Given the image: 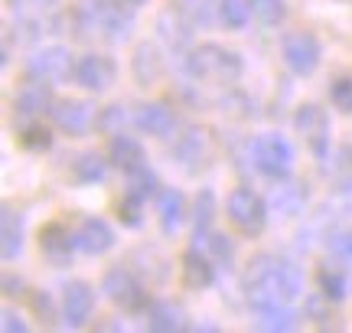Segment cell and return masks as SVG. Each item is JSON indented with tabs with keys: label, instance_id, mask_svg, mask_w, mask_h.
Here are the masks:
<instances>
[{
	"label": "cell",
	"instance_id": "1",
	"mask_svg": "<svg viewBox=\"0 0 352 333\" xmlns=\"http://www.w3.org/2000/svg\"><path fill=\"white\" fill-rule=\"evenodd\" d=\"M241 288L254 310L287 308L300 294V275L274 255H254L241 271Z\"/></svg>",
	"mask_w": 352,
	"mask_h": 333
},
{
	"label": "cell",
	"instance_id": "2",
	"mask_svg": "<svg viewBox=\"0 0 352 333\" xmlns=\"http://www.w3.org/2000/svg\"><path fill=\"white\" fill-rule=\"evenodd\" d=\"M186 69L206 85H235L241 76V56L219 43H206L186 56Z\"/></svg>",
	"mask_w": 352,
	"mask_h": 333
},
{
	"label": "cell",
	"instance_id": "3",
	"mask_svg": "<svg viewBox=\"0 0 352 333\" xmlns=\"http://www.w3.org/2000/svg\"><path fill=\"white\" fill-rule=\"evenodd\" d=\"M127 30V13L111 0H82L78 3V36H121Z\"/></svg>",
	"mask_w": 352,
	"mask_h": 333
},
{
	"label": "cell",
	"instance_id": "4",
	"mask_svg": "<svg viewBox=\"0 0 352 333\" xmlns=\"http://www.w3.org/2000/svg\"><path fill=\"white\" fill-rule=\"evenodd\" d=\"M226 213H228V222H232L241 235H261L264 222H267L261 196L254 190H248V186L232 190V196H228V203H226Z\"/></svg>",
	"mask_w": 352,
	"mask_h": 333
},
{
	"label": "cell",
	"instance_id": "5",
	"mask_svg": "<svg viewBox=\"0 0 352 333\" xmlns=\"http://www.w3.org/2000/svg\"><path fill=\"white\" fill-rule=\"evenodd\" d=\"M173 154H176V160L186 166V170H192V173H199V170H206V166H212V160H215L212 128H206V125H192V128H186V134L179 138Z\"/></svg>",
	"mask_w": 352,
	"mask_h": 333
},
{
	"label": "cell",
	"instance_id": "6",
	"mask_svg": "<svg viewBox=\"0 0 352 333\" xmlns=\"http://www.w3.org/2000/svg\"><path fill=\"white\" fill-rule=\"evenodd\" d=\"M104 291H108V297H111L118 308L131 310V314H134V310H144L147 304H151V297H147V291H144V284H140L124 265H114V268L104 275Z\"/></svg>",
	"mask_w": 352,
	"mask_h": 333
},
{
	"label": "cell",
	"instance_id": "7",
	"mask_svg": "<svg viewBox=\"0 0 352 333\" xmlns=\"http://www.w3.org/2000/svg\"><path fill=\"white\" fill-rule=\"evenodd\" d=\"M252 157L258 170L267 173V177H287L290 164H294V151L290 144L280 138V134H264L252 144Z\"/></svg>",
	"mask_w": 352,
	"mask_h": 333
},
{
	"label": "cell",
	"instance_id": "8",
	"mask_svg": "<svg viewBox=\"0 0 352 333\" xmlns=\"http://www.w3.org/2000/svg\"><path fill=\"white\" fill-rule=\"evenodd\" d=\"M280 50H284V63H287L290 72H297V76L316 72V65H320V43L310 33H287Z\"/></svg>",
	"mask_w": 352,
	"mask_h": 333
},
{
	"label": "cell",
	"instance_id": "9",
	"mask_svg": "<svg viewBox=\"0 0 352 333\" xmlns=\"http://www.w3.org/2000/svg\"><path fill=\"white\" fill-rule=\"evenodd\" d=\"M294 128L303 141L314 147L316 154H327V141H329V115L320 105H300L297 115H294Z\"/></svg>",
	"mask_w": 352,
	"mask_h": 333
},
{
	"label": "cell",
	"instance_id": "10",
	"mask_svg": "<svg viewBox=\"0 0 352 333\" xmlns=\"http://www.w3.org/2000/svg\"><path fill=\"white\" fill-rule=\"evenodd\" d=\"M50 115L56 121V128L65 131V134H85L95 125V108L88 102H82V98H59V102H52Z\"/></svg>",
	"mask_w": 352,
	"mask_h": 333
},
{
	"label": "cell",
	"instance_id": "11",
	"mask_svg": "<svg viewBox=\"0 0 352 333\" xmlns=\"http://www.w3.org/2000/svg\"><path fill=\"white\" fill-rule=\"evenodd\" d=\"M114 78H118V65L108 56L91 52V56H82L76 63V82L88 92H104L108 85H114Z\"/></svg>",
	"mask_w": 352,
	"mask_h": 333
},
{
	"label": "cell",
	"instance_id": "12",
	"mask_svg": "<svg viewBox=\"0 0 352 333\" xmlns=\"http://www.w3.org/2000/svg\"><path fill=\"white\" fill-rule=\"evenodd\" d=\"M26 69H30V76L43 78V82H63V78H69V72H76L72 69V56L63 46H50V50L36 52Z\"/></svg>",
	"mask_w": 352,
	"mask_h": 333
},
{
	"label": "cell",
	"instance_id": "13",
	"mask_svg": "<svg viewBox=\"0 0 352 333\" xmlns=\"http://www.w3.org/2000/svg\"><path fill=\"white\" fill-rule=\"evenodd\" d=\"M72 242H76V248H82L85 255H101V252H108L114 245V232L104 219L88 216L76 226V239H72Z\"/></svg>",
	"mask_w": 352,
	"mask_h": 333
},
{
	"label": "cell",
	"instance_id": "14",
	"mask_svg": "<svg viewBox=\"0 0 352 333\" xmlns=\"http://www.w3.org/2000/svg\"><path fill=\"white\" fill-rule=\"evenodd\" d=\"M91 310H95V294H91V288H88L85 281H72L63 294L65 323H69V327H82V323H88Z\"/></svg>",
	"mask_w": 352,
	"mask_h": 333
},
{
	"label": "cell",
	"instance_id": "15",
	"mask_svg": "<svg viewBox=\"0 0 352 333\" xmlns=\"http://www.w3.org/2000/svg\"><path fill=\"white\" fill-rule=\"evenodd\" d=\"M134 125H138L140 131L153 134V138H166V134L176 128V118H173V111H170L166 105L147 102V105H140L138 111H134Z\"/></svg>",
	"mask_w": 352,
	"mask_h": 333
},
{
	"label": "cell",
	"instance_id": "16",
	"mask_svg": "<svg viewBox=\"0 0 352 333\" xmlns=\"http://www.w3.org/2000/svg\"><path fill=\"white\" fill-rule=\"evenodd\" d=\"M108 160H111L118 170L138 173L140 166H144V147H140L134 138H127V134H114L111 144H108Z\"/></svg>",
	"mask_w": 352,
	"mask_h": 333
},
{
	"label": "cell",
	"instance_id": "17",
	"mask_svg": "<svg viewBox=\"0 0 352 333\" xmlns=\"http://www.w3.org/2000/svg\"><path fill=\"white\" fill-rule=\"evenodd\" d=\"M72 245L76 242H69V232H65L63 226H56V222L39 229V248H43V255L50 258L52 265H69Z\"/></svg>",
	"mask_w": 352,
	"mask_h": 333
},
{
	"label": "cell",
	"instance_id": "18",
	"mask_svg": "<svg viewBox=\"0 0 352 333\" xmlns=\"http://www.w3.org/2000/svg\"><path fill=\"white\" fill-rule=\"evenodd\" d=\"M52 108V95L46 85H39V82H26L20 85V92L13 95V111L23 118H36L39 111H46Z\"/></svg>",
	"mask_w": 352,
	"mask_h": 333
},
{
	"label": "cell",
	"instance_id": "19",
	"mask_svg": "<svg viewBox=\"0 0 352 333\" xmlns=\"http://www.w3.org/2000/svg\"><path fill=\"white\" fill-rule=\"evenodd\" d=\"M215 278V268H212V258H206V252L199 248H189L183 252V284L186 288H209Z\"/></svg>",
	"mask_w": 352,
	"mask_h": 333
},
{
	"label": "cell",
	"instance_id": "20",
	"mask_svg": "<svg viewBox=\"0 0 352 333\" xmlns=\"http://www.w3.org/2000/svg\"><path fill=\"white\" fill-rule=\"evenodd\" d=\"M164 76V63H160V52L153 43H140L138 50H134V78H138L144 89H151L157 85Z\"/></svg>",
	"mask_w": 352,
	"mask_h": 333
},
{
	"label": "cell",
	"instance_id": "21",
	"mask_svg": "<svg viewBox=\"0 0 352 333\" xmlns=\"http://www.w3.org/2000/svg\"><path fill=\"white\" fill-rule=\"evenodd\" d=\"M157 213H160V222H164L166 232H176L183 222H186V200L179 190H160L157 193Z\"/></svg>",
	"mask_w": 352,
	"mask_h": 333
},
{
	"label": "cell",
	"instance_id": "22",
	"mask_svg": "<svg viewBox=\"0 0 352 333\" xmlns=\"http://www.w3.org/2000/svg\"><path fill=\"white\" fill-rule=\"evenodd\" d=\"M0 232H3V258H16L20 245H23V219H20V213L13 206H3Z\"/></svg>",
	"mask_w": 352,
	"mask_h": 333
},
{
	"label": "cell",
	"instance_id": "23",
	"mask_svg": "<svg viewBox=\"0 0 352 333\" xmlns=\"http://www.w3.org/2000/svg\"><path fill=\"white\" fill-rule=\"evenodd\" d=\"M151 330H164V333L186 330V314H183V308H176L170 301H160L151 314Z\"/></svg>",
	"mask_w": 352,
	"mask_h": 333
},
{
	"label": "cell",
	"instance_id": "24",
	"mask_svg": "<svg viewBox=\"0 0 352 333\" xmlns=\"http://www.w3.org/2000/svg\"><path fill=\"white\" fill-rule=\"evenodd\" d=\"M254 13L252 0H222V10H219V17H222V23L228 26V30H239V26L248 23V17Z\"/></svg>",
	"mask_w": 352,
	"mask_h": 333
},
{
	"label": "cell",
	"instance_id": "25",
	"mask_svg": "<svg viewBox=\"0 0 352 333\" xmlns=\"http://www.w3.org/2000/svg\"><path fill=\"white\" fill-rule=\"evenodd\" d=\"M179 10L196 23H212V13L222 10V0H179Z\"/></svg>",
	"mask_w": 352,
	"mask_h": 333
},
{
	"label": "cell",
	"instance_id": "26",
	"mask_svg": "<svg viewBox=\"0 0 352 333\" xmlns=\"http://www.w3.org/2000/svg\"><path fill=\"white\" fill-rule=\"evenodd\" d=\"M252 7H254V17H258L264 26L280 23V20H284V13H287L284 0H252Z\"/></svg>",
	"mask_w": 352,
	"mask_h": 333
},
{
	"label": "cell",
	"instance_id": "27",
	"mask_svg": "<svg viewBox=\"0 0 352 333\" xmlns=\"http://www.w3.org/2000/svg\"><path fill=\"white\" fill-rule=\"evenodd\" d=\"M104 177V164H101L98 154H85L76 160V180L82 183H95V180Z\"/></svg>",
	"mask_w": 352,
	"mask_h": 333
},
{
	"label": "cell",
	"instance_id": "28",
	"mask_svg": "<svg viewBox=\"0 0 352 333\" xmlns=\"http://www.w3.org/2000/svg\"><path fill=\"white\" fill-rule=\"evenodd\" d=\"M320 291H323V294L336 304V301H342V297H346V278H342V275H336L333 268H323V271H320Z\"/></svg>",
	"mask_w": 352,
	"mask_h": 333
},
{
	"label": "cell",
	"instance_id": "29",
	"mask_svg": "<svg viewBox=\"0 0 352 333\" xmlns=\"http://www.w3.org/2000/svg\"><path fill=\"white\" fill-rule=\"evenodd\" d=\"M258 314H261L264 330H294V314L287 308H267V310H258Z\"/></svg>",
	"mask_w": 352,
	"mask_h": 333
},
{
	"label": "cell",
	"instance_id": "30",
	"mask_svg": "<svg viewBox=\"0 0 352 333\" xmlns=\"http://www.w3.org/2000/svg\"><path fill=\"white\" fill-rule=\"evenodd\" d=\"M329 98H333V105H336L340 111L352 115V78H349V76L333 78V89H329Z\"/></svg>",
	"mask_w": 352,
	"mask_h": 333
},
{
	"label": "cell",
	"instance_id": "31",
	"mask_svg": "<svg viewBox=\"0 0 352 333\" xmlns=\"http://www.w3.org/2000/svg\"><path fill=\"white\" fill-rule=\"evenodd\" d=\"M52 144V134L46 128H26L20 131V147H26V151H46Z\"/></svg>",
	"mask_w": 352,
	"mask_h": 333
},
{
	"label": "cell",
	"instance_id": "32",
	"mask_svg": "<svg viewBox=\"0 0 352 333\" xmlns=\"http://www.w3.org/2000/svg\"><path fill=\"white\" fill-rule=\"evenodd\" d=\"M140 200H144V193H138V190L127 193V200L118 206L121 222H127V226H140Z\"/></svg>",
	"mask_w": 352,
	"mask_h": 333
},
{
	"label": "cell",
	"instance_id": "33",
	"mask_svg": "<svg viewBox=\"0 0 352 333\" xmlns=\"http://www.w3.org/2000/svg\"><path fill=\"white\" fill-rule=\"evenodd\" d=\"M212 209H215L212 196H209V193H202L199 200H196V206H192V222H196V229H199V235H202L206 229H209V219H212Z\"/></svg>",
	"mask_w": 352,
	"mask_h": 333
},
{
	"label": "cell",
	"instance_id": "34",
	"mask_svg": "<svg viewBox=\"0 0 352 333\" xmlns=\"http://www.w3.org/2000/svg\"><path fill=\"white\" fill-rule=\"evenodd\" d=\"M124 121H134V115H124V108H104V111H101L98 128L101 131H114L118 125H124Z\"/></svg>",
	"mask_w": 352,
	"mask_h": 333
},
{
	"label": "cell",
	"instance_id": "35",
	"mask_svg": "<svg viewBox=\"0 0 352 333\" xmlns=\"http://www.w3.org/2000/svg\"><path fill=\"white\" fill-rule=\"evenodd\" d=\"M3 330H13V333H26L30 330V323H23L20 321V314H16V310H3Z\"/></svg>",
	"mask_w": 352,
	"mask_h": 333
},
{
	"label": "cell",
	"instance_id": "36",
	"mask_svg": "<svg viewBox=\"0 0 352 333\" xmlns=\"http://www.w3.org/2000/svg\"><path fill=\"white\" fill-rule=\"evenodd\" d=\"M336 252H340V255H346V258H352V232H349V235H342L340 242H336Z\"/></svg>",
	"mask_w": 352,
	"mask_h": 333
},
{
	"label": "cell",
	"instance_id": "37",
	"mask_svg": "<svg viewBox=\"0 0 352 333\" xmlns=\"http://www.w3.org/2000/svg\"><path fill=\"white\" fill-rule=\"evenodd\" d=\"M13 3H16V0H13Z\"/></svg>",
	"mask_w": 352,
	"mask_h": 333
}]
</instances>
